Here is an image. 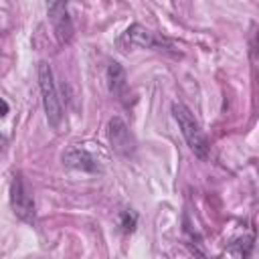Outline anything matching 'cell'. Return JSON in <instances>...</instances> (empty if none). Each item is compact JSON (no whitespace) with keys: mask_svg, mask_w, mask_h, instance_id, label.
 <instances>
[{"mask_svg":"<svg viewBox=\"0 0 259 259\" xmlns=\"http://www.w3.org/2000/svg\"><path fill=\"white\" fill-rule=\"evenodd\" d=\"M38 85H40V95H42V107L47 113V121L51 127H59L63 119V101L59 97V89L55 83V75L49 63L38 65Z\"/></svg>","mask_w":259,"mask_h":259,"instance_id":"6da1fadb","label":"cell"},{"mask_svg":"<svg viewBox=\"0 0 259 259\" xmlns=\"http://www.w3.org/2000/svg\"><path fill=\"white\" fill-rule=\"evenodd\" d=\"M172 113H174V119L178 121V127L182 132L188 148L194 152V156L204 160L208 156V144H206V138H204L198 121L190 113V109L184 103H172Z\"/></svg>","mask_w":259,"mask_h":259,"instance_id":"7a4b0ae2","label":"cell"},{"mask_svg":"<svg viewBox=\"0 0 259 259\" xmlns=\"http://www.w3.org/2000/svg\"><path fill=\"white\" fill-rule=\"evenodd\" d=\"M10 202L14 208V214L26 223L34 221V200L32 194L26 186V182L22 180V176H14L12 184H10Z\"/></svg>","mask_w":259,"mask_h":259,"instance_id":"3957f363","label":"cell"},{"mask_svg":"<svg viewBox=\"0 0 259 259\" xmlns=\"http://www.w3.org/2000/svg\"><path fill=\"white\" fill-rule=\"evenodd\" d=\"M49 12V18L53 22V28H55V34L61 42H69L71 36H73V20L69 16V8L65 2H53L49 4L47 8Z\"/></svg>","mask_w":259,"mask_h":259,"instance_id":"277c9868","label":"cell"},{"mask_svg":"<svg viewBox=\"0 0 259 259\" xmlns=\"http://www.w3.org/2000/svg\"><path fill=\"white\" fill-rule=\"evenodd\" d=\"M109 142H111V148L119 154H130L134 150V140L123 119L113 117L109 121Z\"/></svg>","mask_w":259,"mask_h":259,"instance_id":"5b68a950","label":"cell"},{"mask_svg":"<svg viewBox=\"0 0 259 259\" xmlns=\"http://www.w3.org/2000/svg\"><path fill=\"white\" fill-rule=\"evenodd\" d=\"M63 162L69 166V168H75V170H81V172H97L99 170V164L97 160L83 148H69L65 154H63Z\"/></svg>","mask_w":259,"mask_h":259,"instance_id":"8992f818","label":"cell"},{"mask_svg":"<svg viewBox=\"0 0 259 259\" xmlns=\"http://www.w3.org/2000/svg\"><path fill=\"white\" fill-rule=\"evenodd\" d=\"M121 42H125L127 47H144V49L158 45L156 36H154L148 28H144L142 24H132V26H127L125 32L121 34Z\"/></svg>","mask_w":259,"mask_h":259,"instance_id":"52a82bcc","label":"cell"},{"mask_svg":"<svg viewBox=\"0 0 259 259\" xmlns=\"http://www.w3.org/2000/svg\"><path fill=\"white\" fill-rule=\"evenodd\" d=\"M105 77H107V87L113 95H121L125 91V71L121 69L119 63H109Z\"/></svg>","mask_w":259,"mask_h":259,"instance_id":"ba28073f","label":"cell"},{"mask_svg":"<svg viewBox=\"0 0 259 259\" xmlns=\"http://www.w3.org/2000/svg\"><path fill=\"white\" fill-rule=\"evenodd\" d=\"M121 227H123L125 231H134V227H136V214L130 212V210L121 212Z\"/></svg>","mask_w":259,"mask_h":259,"instance_id":"9c48e42d","label":"cell"}]
</instances>
